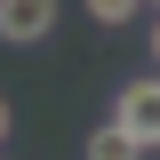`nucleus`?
Listing matches in <instances>:
<instances>
[{
  "instance_id": "nucleus-1",
  "label": "nucleus",
  "mask_w": 160,
  "mask_h": 160,
  "mask_svg": "<svg viewBox=\"0 0 160 160\" xmlns=\"http://www.w3.org/2000/svg\"><path fill=\"white\" fill-rule=\"evenodd\" d=\"M112 120H120V128L144 144V152H160V72H136V80H120V96H112Z\"/></svg>"
},
{
  "instance_id": "nucleus-2",
  "label": "nucleus",
  "mask_w": 160,
  "mask_h": 160,
  "mask_svg": "<svg viewBox=\"0 0 160 160\" xmlns=\"http://www.w3.org/2000/svg\"><path fill=\"white\" fill-rule=\"evenodd\" d=\"M56 32V0H0V40L8 48H40Z\"/></svg>"
},
{
  "instance_id": "nucleus-3",
  "label": "nucleus",
  "mask_w": 160,
  "mask_h": 160,
  "mask_svg": "<svg viewBox=\"0 0 160 160\" xmlns=\"http://www.w3.org/2000/svg\"><path fill=\"white\" fill-rule=\"evenodd\" d=\"M80 152H88V160H144V144L128 136L120 120H104V128H96V136H88V144H80Z\"/></svg>"
},
{
  "instance_id": "nucleus-4",
  "label": "nucleus",
  "mask_w": 160,
  "mask_h": 160,
  "mask_svg": "<svg viewBox=\"0 0 160 160\" xmlns=\"http://www.w3.org/2000/svg\"><path fill=\"white\" fill-rule=\"evenodd\" d=\"M80 8H88L104 32H120V24H136V16H144V0H80Z\"/></svg>"
},
{
  "instance_id": "nucleus-5",
  "label": "nucleus",
  "mask_w": 160,
  "mask_h": 160,
  "mask_svg": "<svg viewBox=\"0 0 160 160\" xmlns=\"http://www.w3.org/2000/svg\"><path fill=\"white\" fill-rule=\"evenodd\" d=\"M8 128H16V112H8V96H0V144H8Z\"/></svg>"
},
{
  "instance_id": "nucleus-6",
  "label": "nucleus",
  "mask_w": 160,
  "mask_h": 160,
  "mask_svg": "<svg viewBox=\"0 0 160 160\" xmlns=\"http://www.w3.org/2000/svg\"><path fill=\"white\" fill-rule=\"evenodd\" d=\"M152 64H160V24H152Z\"/></svg>"
},
{
  "instance_id": "nucleus-7",
  "label": "nucleus",
  "mask_w": 160,
  "mask_h": 160,
  "mask_svg": "<svg viewBox=\"0 0 160 160\" xmlns=\"http://www.w3.org/2000/svg\"><path fill=\"white\" fill-rule=\"evenodd\" d=\"M0 160H8V152H0Z\"/></svg>"
},
{
  "instance_id": "nucleus-8",
  "label": "nucleus",
  "mask_w": 160,
  "mask_h": 160,
  "mask_svg": "<svg viewBox=\"0 0 160 160\" xmlns=\"http://www.w3.org/2000/svg\"><path fill=\"white\" fill-rule=\"evenodd\" d=\"M152 8H160V0H152Z\"/></svg>"
}]
</instances>
